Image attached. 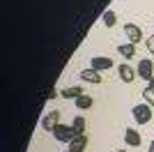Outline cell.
<instances>
[{"instance_id": "obj_2", "label": "cell", "mask_w": 154, "mask_h": 152, "mask_svg": "<svg viewBox=\"0 0 154 152\" xmlns=\"http://www.w3.org/2000/svg\"><path fill=\"white\" fill-rule=\"evenodd\" d=\"M53 136H55V141H60V143H71V141L76 138V131H74L69 125H58L53 129Z\"/></svg>"}, {"instance_id": "obj_6", "label": "cell", "mask_w": 154, "mask_h": 152, "mask_svg": "<svg viewBox=\"0 0 154 152\" xmlns=\"http://www.w3.org/2000/svg\"><path fill=\"white\" fill-rule=\"evenodd\" d=\"M124 35L129 37L131 44H138V42L143 39V32H140V28H138L136 23H124Z\"/></svg>"}, {"instance_id": "obj_4", "label": "cell", "mask_w": 154, "mask_h": 152, "mask_svg": "<svg viewBox=\"0 0 154 152\" xmlns=\"http://www.w3.org/2000/svg\"><path fill=\"white\" fill-rule=\"evenodd\" d=\"M58 120H60V111H51V113H46L44 118H42V129H44V131H51V134H53V129L60 125Z\"/></svg>"}, {"instance_id": "obj_13", "label": "cell", "mask_w": 154, "mask_h": 152, "mask_svg": "<svg viewBox=\"0 0 154 152\" xmlns=\"http://www.w3.org/2000/svg\"><path fill=\"white\" fill-rule=\"evenodd\" d=\"M74 104H76V106L81 108V111H88V108H92L94 99H92V97H88V95H83V97H78V99L74 101Z\"/></svg>"}, {"instance_id": "obj_1", "label": "cell", "mask_w": 154, "mask_h": 152, "mask_svg": "<svg viewBox=\"0 0 154 152\" xmlns=\"http://www.w3.org/2000/svg\"><path fill=\"white\" fill-rule=\"evenodd\" d=\"M131 113H134V120L138 122V125H147V122L152 120V106H149V104H136Z\"/></svg>"}, {"instance_id": "obj_22", "label": "cell", "mask_w": 154, "mask_h": 152, "mask_svg": "<svg viewBox=\"0 0 154 152\" xmlns=\"http://www.w3.org/2000/svg\"><path fill=\"white\" fill-rule=\"evenodd\" d=\"M67 152H69V150H67Z\"/></svg>"}, {"instance_id": "obj_3", "label": "cell", "mask_w": 154, "mask_h": 152, "mask_svg": "<svg viewBox=\"0 0 154 152\" xmlns=\"http://www.w3.org/2000/svg\"><path fill=\"white\" fill-rule=\"evenodd\" d=\"M136 71H138V76H140L143 81L149 83V78L154 76V62H152V60H147V58H143L140 62H138V69H136Z\"/></svg>"}, {"instance_id": "obj_8", "label": "cell", "mask_w": 154, "mask_h": 152, "mask_svg": "<svg viewBox=\"0 0 154 152\" xmlns=\"http://www.w3.org/2000/svg\"><path fill=\"white\" fill-rule=\"evenodd\" d=\"M117 71H120V78H122L124 83H131V81L136 78V74H138V71H136L134 67H129V62L117 65Z\"/></svg>"}, {"instance_id": "obj_16", "label": "cell", "mask_w": 154, "mask_h": 152, "mask_svg": "<svg viewBox=\"0 0 154 152\" xmlns=\"http://www.w3.org/2000/svg\"><path fill=\"white\" fill-rule=\"evenodd\" d=\"M143 99H145V104L154 106V88H145L143 90Z\"/></svg>"}, {"instance_id": "obj_9", "label": "cell", "mask_w": 154, "mask_h": 152, "mask_svg": "<svg viewBox=\"0 0 154 152\" xmlns=\"http://www.w3.org/2000/svg\"><path fill=\"white\" fill-rule=\"evenodd\" d=\"M124 141H127V145H131V147H138V145L143 143L140 134L136 131V129H131V127H129L127 131H124Z\"/></svg>"}, {"instance_id": "obj_12", "label": "cell", "mask_w": 154, "mask_h": 152, "mask_svg": "<svg viewBox=\"0 0 154 152\" xmlns=\"http://www.w3.org/2000/svg\"><path fill=\"white\" fill-rule=\"evenodd\" d=\"M117 51H120V55H124L127 60H131V58L136 55V44H131V42H127V44H120V46H117Z\"/></svg>"}, {"instance_id": "obj_17", "label": "cell", "mask_w": 154, "mask_h": 152, "mask_svg": "<svg viewBox=\"0 0 154 152\" xmlns=\"http://www.w3.org/2000/svg\"><path fill=\"white\" fill-rule=\"evenodd\" d=\"M147 51H149V55H154V35L147 37Z\"/></svg>"}, {"instance_id": "obj_5", "label": "cell", "mask_w": 154, "mask_h": 152, "mask_svg": "<svg viewBox=\"0 0 154 152\" xmlns=\"http://www.w3.org/2000/svg\"><path fill=\"white\" fill-rule=\"evenodd\" d=\"M90 67L97 69V71H106V69H110V67H115V62H113L110 58H106V55H97V58L90 60Z\"/></svg>"}, {"instance_id": "obj_19", "label": "cell", "mask_w": 154, "mask_h": 152, "mask_svg": "<svg viewBox=\"0 0 154 152\" xmlns=\"http://www.w3.org/2000/svg\"><path fill=\"white\" fill-rule=\"evenodd\" d=\"M147 88H154V76L149 78V83H147Z\"/></svg>"}, {"instance_id": "obj_15", "label": "cell", "mask_w": 154, "mask_h": 152, "mask_svg": "<svg viewBox=\"0 0 154 152\" xmlns=\"http://www.w3.org/2000/svg\"><path fill=\"white\" fill-rule=\"evenodd\" d=\"M103 23L108 25V28H113V25L117 23V16H115L113 9H106V12H103Z\"/></svg>"}, {"instance_id": "obj_20", "label": "cell", "mask_w": 154, "mask_h": 152, "mask_svg": "<svg viewBox=\"0 0 154 152\" xmlns=\"http://www.w3.org/2000/svg\"><path fill=\"white\" fill-rule=\"evenodd\" d=\"M147 152H154V141L149 143V150H147Z\"/></svg>"}, {"instance_id": "obj_21", "label": "cell", "mask_w": 154, "mask_h": 152, "mask_svg": "<svg viewBox=\"0 0 154 152\" xmlns=\"http://www.w3.org/2000/svg\"><path fill=\"white\" fill-rule=\"evenodd\" d=\"M115 152H129V150H115Z\"/></svg>"}, {"instance_id": "obj_7", "label": "cell", "mask_w": 154, "mask_h": 152, "mask_svg": "<svg viewBox=\"0 0 154 152\" xmlns=\"http://www.w3.org/2000/svg\"><path fill=\"white\" fill-rule=\"evenodd\" d=\"M81 81L92 83V85H99V83H101V74H99L97 69H92V67H88V69L81 71Z\"/></svg>"}, {"instance_id": "obj_18", "label": "cell", "mask_w": 154, "mask_h": 152, "mask_svg": "<svg viewBox=\"0 0 154 152\" xmlns=\"http://www.w3.org/2000/svg\"><path fill=\"white\" fill-rule=\"evenodd\" d=\"M58 95H60L58 90H51V92H48V99H55V97H58Z\"/></svg>"}, {"instance_id": "obj_11", "label": "cell", "mask_w": 154, "mask_h": 152, "mask_svg": "<svg viewBox=\"0 0 154 152\" xmlns=\"http://www.w3.org/2000/svg\"><path fill=\"white\" fill-rule=\"evenodd\" d=\"M60 95H62L64 99H74V101H76L78 97H83L85 92H83V88H81V85H71V88H64Z\"/></svg>"}, {"instance_id": "obj_14", "label": "cell", "mask_w": 154, "mask_h": 152, "mask_svg": "<svg viewBox=\"0 0 154 152\" xmlns=\"http://www.w3.org/2000/svg\"><path fill=\"white\" fill-rule=\"evenodd\" d=\"M71 129L76 131V136H83V134H85V118H74Z\"/></svg>"}, {"instance_id": "obj_10", "label": "cell", "mask_w": 154, "mask_h": 152, "mask_svg": "<svg viewBox=\"0 0 154 152\" xmlns=\"http://www.w3.org/2000/svg\"><path fill=\"white\" fill-rule=\"evenodd\" d=\"M85 147H88V136H76V138L69 143V152H85Z\"/></svg>"}]
</instances>
